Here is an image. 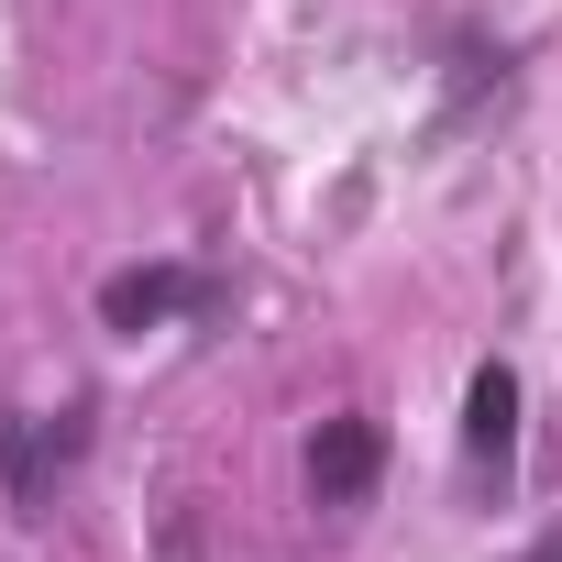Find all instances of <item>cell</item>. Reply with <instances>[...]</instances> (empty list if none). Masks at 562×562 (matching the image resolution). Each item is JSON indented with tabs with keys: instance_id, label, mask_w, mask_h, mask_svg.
<instances>
[{
	"instance_id": "3957f363",
	"label": "cell",
	"mask_w": 562,
	"mask_h": 562,
	"mask_svg": "<svg viewBox=\"0 0 562 562\" xmlns=\"http://www.w3.org/2000/svg\"><path fill=\"white\" fill-rule=\"evenodd\" d=\"M463 474H474V496H507V474H518V364H474L463 375Z\"/></svg>"
},
{
	"instance_id": "5b68a950",
	"label": "cell",
	"mask_w": 562,
	"mask_h": 562,
	"mask_svg": "<svg viewBox=\"0 0 562 562\" xmlns=\"http://www.w3.org/2000/svg\"><path fill=\"white\" fill-rule=\"evenodd\" d=\"M518 562H562V529H540V540H529V551H518Z\"/></svg>"
},
{
	"instance_id": "7a4b0ae2",
	"label": "cell",
	"mask_w": 562,
	"mask_h": 562,
	"mask_svg": "<svg viewBox=\"0 0 562 562\" xmlns=\"http://www.w3.org/2000/svg\"><path fill=\"white\" fill-rule=\"evenodd\" d=\"M299 474H310V507H364L375 474H386V419H375V408H331V419L310 430Z\"/></svg>"
},
{
	"instance_id": "277c9868",
	"label": "cell",
	"mask_w": 562,
	"mask_h": 562,
	"mask_svg": "<svg viewBox=\"0 0 562 562\" xmlns=\"http://www.w3.org/2000/svg\"><path fill=\"white\" fill-rule=\"evenodd\" d=\"M177 310H221V276L210 265H122V276H100V321L111 331H155V321H177Z\"/></svg>"
},
{
	"instance_id": "6da1fadb",
	"label": "cell",
	"mask_w": 562,
	"mask_h": 562,
	"mask_svg": "<svg viewBox=\"0 0 562 562\" xmlns=\"http://www.w3.org/2000/svg\"><path fill=\"white\" fill-rule=\"evenodd\" d=\"M78 452H89V408H12L0 419V496H12L23 518H45L56 507V474H78Z\"/></svg>"
}]
</instances>
